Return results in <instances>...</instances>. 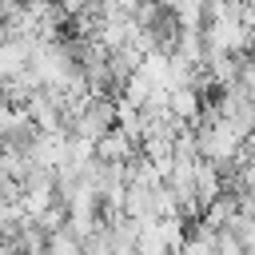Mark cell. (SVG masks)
I'll list each match as a JSON object with an SVG mask.
<instances>
[{
    "label": "cell",
    "instance_id": "obj_1",
    "mask_svg": "<svg viewBox=\"0 0 255 255\" xmlns=\"http://www.w3.org/2000/svg\"><path fill=\"white\" fill-rule=\"evenodd\" d=\"M108 131H116V100H108V96L92 100V104L72 120V135H80V139H88V143H100Z\"/></svg>",
    "mask_w": 255,
    "mask_h": 255
},
{
    "label": "cell",
    "instance_id": "obj_2",
    "mask_svg": "<svg viewBox=\"0 0 255 255\" xmlns=\"http://www.w3.org/2000/svg\"><path fill=\"white\" fill-rule=\"evenodd\" d=\"M20 195H24V187H20L12 175H4V171H0V211H4V207H16V203H20Z\"/></svg>",
    "mask_w": 255,
    "mask_h": 255
}]
</instances>
